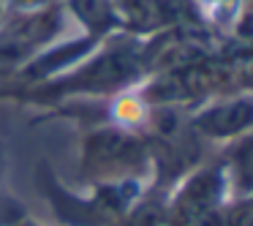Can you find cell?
I'll return each instance as SVG.
<instances>
[{
    "label": "cell",
    "instance_id": "cell-2",
    "mask_svg": "<svg viewBox=\"0 0 253 226\" xmlns=\"http://www.w3.org/2000/svg\"><path fill=\"white\" fill-rule=\"evenodd\" d=\"M234 172L242 188H253V134L234 147Z\"/></svg>",
    "mask_w": 253,
    "mask_h": 226
},
{
    "label": "cell",
    "instance_id": "cell-1",
    "mask_svg": "<svg viewBox=\"0 0 253 226\" xmlns=\"http://www.w3.org/2000/svg\"><path fill=\"white\" fill-rule=\"evenodd\" d=\"M253 120V109L245 104H229V106H220V109L210 112L207 117H199V126L204 128L207 134H215V136H223V134H234L242 131L248 123Z\"/></svg>",
    "mask_w": 253,
    "mask_h": 226
},
{
    "label": "cell",
    "instance_id": "cell-3",
    "mask_svg": "<svg viewBox=\"0 0 253 226\" xmlns=\"http://www.w3.org/2000/svg\"><path fill=\"white\" fill-rule=\"evenodd\" d=\"M25 226H33V224H25Z\"/></svg>",
    "mask_w": 253,
    "mask_h": 226
}]
</instances>
